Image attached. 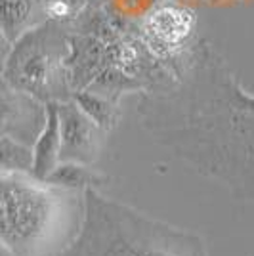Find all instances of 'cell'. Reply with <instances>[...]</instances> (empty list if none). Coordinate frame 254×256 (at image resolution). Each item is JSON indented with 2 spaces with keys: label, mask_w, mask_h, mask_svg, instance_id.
<instances>
[{
  "label": "cell",
  "mask_w": 254,
  "mask_h": 256,
  "mask_svg": "<svg viewBox=\"0 0 254 256\" xmlns=\"http://www.w3.org/2000/svg\"><path fill=\"white\" fill-rule=\"evenodd\" d=\"M62 162L92 164L102 150V128L78 107L76 102H60Z\"/></svg>",
  "instance_id": "obj_6"
},
{
  "label": "cell",
  "mask_w": 254,
  "mask_h": 256,
  "mask_svg": "<svg viewBox=\"0 0 254 256\" xmlns=\"http://www.w3.org/2000/svg\"><path fill=\"white\" fill-rule=\"evenodd\" d=\"M84 218V192L0 170V243L8 256H62Z\"/></svg>",
  "instance_id": "obj_2"
},
{
  "label": "cell",
  "mask_w": 254,
  "mask_h": 256,
  "mask_svg": "<svg viewBox=\"0 0 254 256\" xmlns=\"http://www.w3.org/2000/svg\"><path fill=\"white\" fill-rule=\"evenodd\" d=\"M73 36L69 23L46 20L27 31L4 54L2 82L42 104L73 100L69 73Z\"/></svg>",
  "instance_id": "obj_4"
},
{
  "label": "cell",
  "mask_w": 254,
  "mask_h": 256,
  "mask_svg": "<svg viewBox=\"0 0 254 256\" xmlns=\"http://www.w3.org/2000/svg\"><path fill=\"white\" fill-rule=\"evenodd\" d=\"M0 157H2V166L0 170H18L32 174V146H27L23 142L2 136L0 142Z\"/></svg>",
  "instance_id": "obj_12"
},
{
  "label": "cell",
  "mask_w": 254,
  "mask_h": 256,
  "mask_svg": "<svg viewBox=\"0 0 254 256\" xmlns=\"http://www.w3.org/2000/svg\"><path fill=\"white\" fill-rule=\"evenodd\" d=\"M48 182L58 184L67 190L86 192L90 188H102L107 182V176L92 168V164L82 162H60L58 168L48 176Z\"/></svg>",
  "instance_id": "obj_10"
},
{
  "label": "cell",
  "mask_w": 254,
  "mask_h": 256,
  "mask_svg": "<svg viewBox=\"0 0 254 256\" xmlns=\"http://www.w3.org/2000/svg\"><path fill=\"white\" fill-rule=\"evenodd\" d=\"M197 18L184 4H160L140 23V40L148 54L170 75V80L188 60L195 38Z\"/></svg>",
  "instance_id": "obj_5"
},
{
  "label": "cell",
  "mask_w": 254,
  "mask_h": 256,
  "mask_svg": "<svg viewBox=\"0 0 254 256\" xmlns=\"http://www.w3.org/2000/svg\"><path fill=\"white\" fill-rule=\"evenodd\" d=\"M73 102H76L78 107L104 132H111L116 126L118 118H120L118 102L104 96V94H98V92H92V90H80L73 96Z\"/></svg>",
  "instance_id": "obj_11"
},
{
  "label": "cell",
  "mask_w": 254,
  "mask_h": 256,
  "mask_svg": "<svg viewBox=\"0 0 254 256\" xmlns=\"http://www.w3.org/2000/svg\"><path fill=\"white\" fill-rule=\"evenodd\" d=\"M138 117L186 166L254 204V94L210 40H197L172 80L140 94Z\"/></svg>",
  "instance_id": "obj_1"
},
{
  "label": "cell",
  "mask_w": 254,
  "mask_h": 256,
  "mask_svg": "<svg viewBox=\"0 0 254 256\" xmlns=\"http://www.w3.org/2000/svg\"><path fill=\"white\" fill-rule=\"evenodd\" d=\"M48 20V0H2V40L14 44Z\"/></svg>",
  "instance_id": "obj_9"
},
{
  "label": "cell",
  "mask_w": 254,
  "mask_h": 256,
  "mask_svg": "<svg viewBox=\"0 0 254 256\" xmlns=\"http://www.w3.org/2000/svg\"><path fill=\"white\" fill-rule=\"evenodd\" d=\"M46 104L2 82V136L32 146L46 124Z\"/></svg>",
  "instance_id": "obj_7"
},
{
  "label": "cell",
  "mask_w": 254,
  "mask_h": 256,
  "mask_svg": "<svg viewBox=\"0 0 254 256\" xmlns=\"http://www.w3.org/2000/svg\"><path fill=\"white\" fill-rule=\"evenodd\" d=\"M46 124L32 144V176L38 180H48L58 164L62 162V120H60V104H46Z\"/></svg>",
  "instance_id": "obj_8"
},
{
  "label": "cell",
  "mask_w": 254,
  "mask_h": 256,
  "mask_svg": "<svg viewBox=\"0 0 254 256\" xmlns=\"http://www.w3.org/2000/svg\"><path fill=\"white\" fill-rule=\"evenodd\" d=\"M62 256H210L199 234L168 224L98 188L84 192L80 232Z\"/></svg>",
  "instance_id": "obj_3"
}]
</instances>
